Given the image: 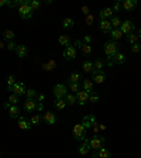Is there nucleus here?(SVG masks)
<instances>
[{"label": "nucleus", "instance_id": "f257e3e1", "mask_svg": "<svg viewBox=\"0 0 141 158\" xmlns=\"http://www.w3.org/2000/svg\"><path fill=\"white\" fill-rule=\"evenodd\" d=\"M120 49V44L117 42V41H107V42H105V55L106 58H107V62L112 61V58L116 55L117 52H120L119 51Z\"/></svg>", "mask_w": 141, "mask_h": 158}, {"label": "nucleus", "instance_id": "f03ea898", "mask_svg": "<svg viewBox=\"0 0 141 158\" xmlns=\"http://www.w3.org/2000/svg\"><path fill=\"white\" fill-rule=\"evenodd\" d=\"M86 127L83 126V123H76L72 129V134H73V138L76 141H85L86 140Z\"/></svg>", "mask_w": 141, "mask_h": 158}, {"label": "nucleus", "instance_id": "7ed1b4c3", "mask_svg": "<svg viewBox=\"0 0 141 158\" xmlns=\"http://www.w3.org/2000/svg\"><path fill=\"white\" fill-rule=\"evenodd\" d=\"M105 137L103 136H93L92 140H89V146H90V150L93 151H99L100 148H103V146H105Z\"/></svg>", "mask_w": 141, "mask_h": 158}, {"label": "nucleus", "instance_id": "20e7f679", "mask_svg": "<svg viewBox=\"0 0 141 158\" xmlns=\"http://www.w3.org/2000/svg\"><path fill=\"white\" fill-rule=\"evenodd\" d=\"M24 112H27V113H31V112H34V110H42V103H38L37 102V99H27V100L24 102Z\"/></svg>", "mask_w": 141, "mask_h": 158}, {"label": "nucleus", "instance_id": "39448f33", "mask_svg": "<svg viewBox=\"0 0 141 158\" xmlns=\"http://www.w3.org/2000/svg\"><path fill=\"white\" fill-rule=\"evenodd\" d=\"M52 93L55 99H65V96L68 95V88L64 83H56L52 89Z\"/></svg>", "mask_w": 141, "mask_h": 158}, {"label": "nucleus", "instance_id": "423d86ee", "mask_svg": "<svg viewBox=\"0 0 141 158\" xmlns=\"http://www.w3.org/2000/svg\"><path fill=\"white\" fill-rule=\"evenodd\" d=\"M18 16H20L23 20H28V18H31V17H32V10H31V7H30V3L18 7Z\"/></svg>", "mask_w": 141, "mask_h": 158}, {"label": "nucleus", "instance_id": "0eeeda50", "mask_svg": "<svg viewBox=\"0 0 141 158\" xmlns=\"http://www.w3.org/2000/svg\"><path fill=\"white\" fill-rule=\"evenodd\" d=\"M120 30L123 34H131L136 30V25H134V23L131 20H126V21H121Z\"/></svg>", "mask_w": 141, "mask_h": 158}, {"label": "nucleus", "instance_id": "6e6552de", "mask_svg": "<svg viewBox=\"0 0 141 158\" xmlns=\"http://www.w3.org/2000/svg\"><path fill=\"white\" fill-rule=\"evenodd\" d=\"M92 79H93V82H95V83H97V85H102V83L106 81V73H105V71H96V69H93Z\"/></svg>", "mask_w": 141, "mask_h": 158}, {"label": "nucleus", "instance_id": "1a4fd4ad", "mask_svg": "<svg viewBox=\"0 0 141 158\" xmlns=\"http://www.w3.org/2000/svg\"><path fill=\"white\" fill-rule=\"evenodd\" d=\"M4 109L8 110V114H10L12 119H18V116H20V109H18L17 105H10L7 102V103H4Z\"/></svg>", "mask_w": 141, "mask_h": 158}, {"label": "nucleus", "instance_id": "9d476101", "mask_svg": "<svg viewBox=\"0 0 141 158\" xmlns=\"http://www.w3.org/2000/svg\"><path fill=\"white\" fill-rule=\"evenodd\" d=\"M62 57L66 59V61H72L76 58V48L73 47V45H69L66 48L64 49V54H62Z\"/></svg>", "mask_w": 141, "mask_h": 158}, {"label": "nucleus", "instance_id": "9b49d317", "mask_svg": "<svg viewBox=\"0 0 141 158\" xmlns=\"http://www.w3.org/2000/svg\"><path fill=\"white\" fill-rule=\"evenodd\" d=\"M75 96H76V103L79 106H85V103L89 102V92H86V90H83V89L79 90Z\"/></svg>", "mask_w": 141, "mask_h": 158}, {"label": "nucleus", "instance_id": "f8f14e48", "mask_svg": "<svg viewBox=\"0 0 141 158\" xmlns=\"http://www.w3.org/2000/svg\"><path fill=\"white\" fill-rule=\"evenodd\" d=\"M8 90H12L13 93L16 95V96H23L25 95V89H24V83H14L12 88H8Z\"/></svg>", "mask_w": 141, "mask_h": 158}, {"label": "nucleus", "instance_id": "ddd939ff", "mask_svg": "<svg viewBox=\"0 0 141 158\" xmlns=\"http://www.w3.org/2000/svg\"><path fill=\"white\" fill-rule=\"evenodd\" d=\"M126 62V55L123 52H117L114 57L112 58V61L110 62H107V65L109 66H113L114 64H119V65H123Z\"/></svg>", "mask_w": 141, "mask_h": 158}, {"label": "nucleus", "instance_id": "4468645a", "mask_svg": "<svg viewBox=\"0 0 141 158\" xmlns=\"http://www.w3.org/2000/svg\"><path fill=\"white\" fill-rule=\"evenodd\" d=\"M92 157L93 158H112V153H110L109 150H106L105 147H103V148H100L99 151L93 153Z\"/></svg>", "mask_w": 141, "mask_h": 158}, {"label": "nucleus", "instance_id": "2eb2a0df", "mask_svg": "<svg viewBox=\"0 0 141 158\" xmlns=\"http://www.w3.org/2000/svg\"><path fill=\"white\" fill-rule=\"evenodd\" d=\"M99 30H100L102 32H105V34L112 31V23H110V20H100V23H99Z\"/></svg>", "mask_w": 141, "mask_h": 158}, {"label": "nucleus", "instance_id": "dca6fc26", "mask_svg": "<svg viewBox=\"0 0 141 158\" xmlns=\"http://www.w3.org/2000/svg\"><path fill=\"white\" fill-rule=\"evenodd\" d=\"M78 153L81 155H88L90 153V146H89V140L86 138L83 143L81 144V147H78Z\"/></svg>", "mask_w": 141, "mask_h": 158}, {"label": "nucleus", "instance_id": "f3484780", "mask_svg": "<svg viewBox=\"0 0 141 158\" xmlns=\"http://www.w3.org/2000/svg\"><path fill=\"white\" fill-rule=\"evenodd\" d=\"M41 68H42V71H45V72H52L54 69L56 68V62L54 61V59H48V62H45V64L41 65Z\"/></svg>", "mask_w": 141, "mask_h": 158}, {"label": "nucleus", "instance_id": "a211bd4d", "mask_svg": "<svg viewBox=\"0 0 141 158\" xmlns=\"http://www.w3.org/2000/svg\"><path fill=\"white\" fill-rule=\"evenodd\" d=\"M137 7V0H124L123 3H121V8H124V10H133V8Z\"/></svg>", "mask_w": 141, "mask_h": 158}, {"label": "nucleus", "instance_id": "6ab92c4d", "mask_svg": "<svg viewBox=\"0 0 141 158\" xmlns=\"http://www.w3.org/2000/svg\"><path fill=\"white\" fill-rule=\"evenodd\" d=\"M31 123H30V120H27L25 117H18V127H20L21 130H25V131H28V130L31 129Z\"/></svg>", "mask_w": 141, "mask_h": 158}, {"label": "nucleus", "instance_id": "aec40b11", "mask_svg": "<svg viewBox=\"0 0 141 158\" xmlns=\"http://www.w3.org/2000/svg\"><path fill=\"white\" fill-rule=\"evenodd\" d=\"M99 17H100V20H107L110 17H113V10L110 7H106L103 10L99 12Z\"/></svg>", "mask_w": 141, "mask_h": 158}, {"label": "nucleus", "instance_id": "412c9836", "mask_svg": "<svg viewBox=\"0 0 141 158\" xmlns=\"http://www.w3.org/2000/svg\"><path fill=\"white\" fill-rule=\"evenodd\" d=\"M42 119H44L45 123H48V124H55L56 123V116H55V113H52V112H45Z\"/></svg>", "mask_w": 141, "mask_h": 158}, {"label": "nucleus", "instance_id": "4be33fe9", "mask_svg": "<svg viewBox=\"0 0 141 158\" xmlns=\"http://www.w3.org/2000/svg\"><path fill=\"white\" fill-rule=\"evenodd\" d=\"M16 52H17V57L18 58H25L27 57V54H28V49H27L25 45H17Z\"/></svg>", "mask_w": 141, "mask_h": 158}, {"label": "nucleus", "instance_id": "5701e85b", "mask_svg": "<svg viewBox=\"0 0 141 158\" xmlns=\"http://www.w3.org/2000/svg\"><path fill=\"white\" fill-rule=\"evenodd\" d=\"M81 81H82V75L79 72H72L69 75V79H68L69 83H79Z\"/></svg>", "mask_w": 141, "mask_h": 158}, {"label": "nucleus", "instance_id": "b1692460", "mask_svg": "<svg viewBox=\"0 0 141 158\" xmlns=\"http://www.w3.org/2000/svg\"><path fill=\"white\" fill-rule=\"evenodd\" d=\"M110 37H112L113 41H117V40H120L121 37H123V32H121L120 29H112V31H110Z\"/></svg>", "mask_w": 141, "mask_h": 158}, {"label": "nucleus", "instance_id": "393cba45", "mask_svg": "<svg viewBox=\"0 0 141 158\" xmlns=\"http://www.w3.org/2000/svg\"><path fill=\"white\" fill-rule=\"evenodd\" d=\"M73 24H75L73 18L66 17V18H64V21H62V29H64V30H69V29H72V27H73Z\"/></svg>", "mask_w": 141, "mask_h": 158}, {"label": "nucleus", "instance_id": "a878e982", "mask_svg": "<svg viewBox=\"0 0 141 158\" xmlns=\"http://www.w3.org/2000/svg\"><path fill=\"white\" fill-rule=\"evenodd\" d=\"M96 122V119H95V116H86V117L83 119V126L86 127V129H89V127L93 126V123Z\"/></svg>", "mask_w": 141, "mask_h": 158}, {"label": "nucleus", "instance_id": "bb28decb", "mask_svg": "<svg viewBox=\"0 0 141 158\" xmlns=\"http://www.w3.org/2000/svg\"><path fill=\"white\" fill-rule=\"evenodd\" d=\"M54 107L58 110H62L66 107V102H65V99H55V102H54Z\"/></svg>", "mask_w": 141, "mask_h": 158}, {"label": "nucleus", "instance_id": "cd10ccee", "mask_svg": "<svg viewBox=\"0 0 141 158\" xmlns=\"http://www.w3.org/2000/svg\"><path fill=\"white\" fill-rule=\"evenodd\" d=\"M58 41H59V45H64L65 48L71 45V38L68 35H59V40Z\"/></svg>", "mask_w": 141, "mask_h": 158}, {"label": "nucleus", "instance_id": "c85d7f7f", "mask_svg": "<svg viewBox=\"0 0 141 158\" xmlns=\"http://www.w3.org/2000/svg\"><path fill=\"white\" fill-rule=\"evenodd\" d=\"M65 102H66V105L73 106L75 103H76V96H75L73 93H68L66 96H65Z\"/></svg>", "mask_w": 141, "mask_h": 158}, {"label": "nucleus", "instance_id": "c756f323", "mask_svg": "<svg viewBox=\"0 0 141 158\" xmlns=\"http://www.w3.org/2000/svg\"><path fill=\"white\" fill-rule=\"evenodd\" d=\"M93 68L96 69V71H103V68H105V61L100 59V58H97L96 61H95V64H93Z\"/></svg>", "mask_w": 141, "mask_h": 158}, {"label": "nucleus", "instance_id": "7c9ffc66", "mask_svg": "<svg viewBox=\"0 0 141 158\" xmlns=\"http://www.w3.org/2000/svg\"><path fill=\"white\" fill-rule=\"evenodd\" d=\"M82 68H83V71L85 72H90L92 73L93 72V62H90V61H85L83 62V65H82Z\"/></svg>", "mask_w": 141, "mask_h": 158}, {"label": "nucleus", "instance_id": "2f4dec72", "mask_svg": "<svg viewBox=\"0 0 141 158\" xmlns=\"http://www.w3.org/2000/svg\"><path fill=\"white\" fill-rule=\"evenodd\" d=\"M83 90H86V92H92L93 90V82L90 79H85L83 81Z\"/></svg>", "mask_w": 141, "mask_h": 158}, {"label": "nucleus", "instance_id": "473e14b6", "mask_svg": "<svg viewBox=\"0 0 141 158\" xmlns=\"http://www.w3.org/2000/svg\"><path fill=\"white\" fill-rule=\"evenodd\" d=\"M30 123H31L32 126H40L41 124V116L40 114H34V116H31Z\"/></svg>", "mask_w": 141, "mask_h": 158}, {"label": "nucleus", "instance_id": "72a5a7b5", "mask_svg": "<svg viewBox=\"0 0 141 158\" xmlns=\"http://www.w3.org/2000/svg\"><path fill=\"white\" fill-rule=\"evenodd\" d=\"M110 23H112V27H114V29H120V25H121V20H120V17H112V20H110Z\"/></svg>", "mask_w": 141, "mask_h": 158}, {"label": "nucleus", "instance_id": "f704fd0d", "mask_svg": "<svg viewBox=\"0 0 141 158\" xmlns=\"http://www.w3.org/2000/svg\"><path fill=\"white\" fill-rule=\"evenodd\" d=\"M81 51H82V54H85V55H90V54H92V45L82 44L81 45Z\"/></svg>", "mask_w": 141, "mask_h": 158}, {"label": "nucleus", "instance_id": "c9c22d12", "mask_svg": "<svg viewBox=\"0 0 141 158\" xmlns=\"http://www.w3.org/2000/svg\"><path fill=\"white\" fill-rule=\"evenodd\" d=\"M99 100V93H97L96 90H92V92H89V102H92V103H96Z\"/></svg>", "mask_w": 141, "mask_h": 158}, {"label": "nucleus", "instance_id": "e433bc0d", "mask_svg": "<svg viewBox=\"0 0 141 158\" xmlns=\"http://www.w3.org/2000/svg\"><path fill=\"white\" fill-rule=\"evenodd\" d=\"M37 90L35 89H32V88H30V89L25 90V97L27 99H34V97H37Z\"/></svg>", "mask_w": 141, "mask_h": 158}, {"label": "nucleus", "instance_id": "4c0bfd02", "mask_svg": "<svg viewBox=\"0 0 141 158\" xmlns=\"http://www.w3.org/2000/svg\"><path fill=\"white\" fill-rule=\"evenodd\" d=\"M3 38L7 41H12L13 38H14V31H12V30H6V31L3 32Z\"/></svg>", "mask_w": 141, "mask_h": 158}, {"label": "nucleus", "instance_id": "58836bf2", "mask_svg": "<svg viewBox=\"0 0 141 158\" xmlns=\"http://www.w3.org/2000/svg\"><path fill=\"white\" fill-rule=\"evenodd\" d=\"M138 37H140L138 34H127V41L133 45V44H136V42L138 41Z\"/></svg>", "mask_w": 141, "mask_h": 158}, {"label": "nucleus", "instance_id": "ea45409f", "mask_svg": "<svg viewBox=\"0 0 141 158\" xmlns=\"http://www.w3.org/2000/svg\"><path fill=\"white\" fill-rule=\"evenodd\" d=\"M41 4H42V3H41L40 0H30V7H31L32 12H35L37 8L41 6Z\"/></svg>", "mask_w": 141, "mask_h": 158}, {"label": "nucleus", "instance_id": "a19ab883", "mask_svg": "<svg viewBox=\"0 0 141 158\" xmlns=\"http://www.w3.org/2000/svg\"><path fill=\"white\" fill-rule=\"evenodd\" d=\"M131 52H133V54L141 52V44H140V42H136V44L131 45Z\"/></svg>", "mask_w": 141, "mask_h": 158}, {"label": "nucleus", "instance_id": "79ce46f5", "mask_svg": "<svg viewBox=\"0 0 141 158\" xmlns=\"http://www.w3.org/2000/svg\"><path fill=\"white\" fill-rule=\"evenodd\" d=\"M69 83V82H68ZM69 89H71V92H72V93H78V92H79V83H69Z\"/></svg>", "mask_w": 141, "mask_h": 158}, {"label": "nucleus", "instance_id": "37998d69", "mask_svg": "<svg viewBox=\"0 0 141 158\" xmlns=\"http://www.w3.org/2000/svg\"><path fill=\"white\" fill-rule=\"evenodd\" d=\"M8 103H10V105H17V103H18V96L12 93L10 96H8Z\"/></svg>", "mask_w": 141, "mask_h": 158}, {"label": "nucleus", "instance_id": "c03bdc74", "mask_svg": "<svg viewBox=\"0 0 141 158\" xmlns=\"http://www.w3.org/2000/svg\"><path fill=\"white\" fill-rule=\"evenodd\" d=\"M85 23H86V25H92L93 23H95V16H93V14H88V16H86V20H85Z\"/></svg>", "mask_w": 141, "mask_h": 158}, {"label": "nucleus", "instance_id": "a18cd8bd", "mask_svg": "<svg viewBox=\"0 0 141 158\" xmlns=\"http://www.w3.org/2000/svg\"><path fill=\"white\" fill-rule=\"evenodd\" d=\"M14 83H16V78L13 76V75H8L7 76V88H12Z\"/></svg>", "mask_w": 141, "mask_h": 158}, {"label": "nucleus", "instance_id": "49530a36", "mask_svg": "<svg viewBox=\"0 0 141 158\" xmlns=\"http://www.w3.org/2000/svg\"><path fill=\"white\" fill-rule=\"evenodd\" d=\"M6 48L8 49V51H16L17 49V45L13 42V41H8L7 44H6Z\"/></svg>", "mask_w": 141, "mask_h": 158}, {"label": "nucleus", "instance_id": "de8ad7c7", "mask_svg": "<svg viewBox=\"0 0 141 158\" xmlns=\"http://www.w3.org/2000/svg\"><path fill=\"white\" fill-rule=\"evenodd\" d=\"M92 35H90V34H86V35L83 37V41H85V44H88V45H90L92 44Z\"/></svg>", "mask_w": 141, "mask_h": 158}, {"label": "nucleus", "instance_id": "09e8293b", "mask_svg": "<svg viewBox=\"0 0 141 158\" xmlns=\"http://www.w3.org/2000/svg\"><path fill=\"white\" fill-rule=\"evenodd\" d=\"M120 8H121V3H120V2H116V3L113 4V8H112V10H113V12H119Z\"/></svg>", "mask_w": 141, "mask_h": 158}, {"label": "nucleus", "instance_id": "8fccbe9b", "mask_svg": "<svg viewBox=\"0 0 141 158\" xmlns=\"http://www.w3.org/2000/svg\"><path fill=\"white\" fill-rule=\"evenodd\" d=\"M44 99H45V95L44 93H38V95H37V102H38V103H42V102H44Z\"/></svg>", "mask_w": 141, "mask_h": 158}, {"label": "nucleus", "instance_id": "3c124183", "mask_svg": "<svg viewBox=\"0 0 141 158\" xmlns=\"http://www.w3.org/2000/svg\"><path fill=\"white\" fill-rule=\"evenodd\" d=\"M82 13H83V14H86V16H88V14H90V13H89V6H82Z\"/></svg>", "mask_w": 141, "mask_h": 158}, {"label": "nucleus", "instance_id": "603ef678", "mask_svg": "<svg viewBox=\"0 0 141 158\" xmlns=\"http://www.w3.org/2000/svg\"><path fill=\"white\" fill-rule=\"evenodd\" d=\"M10 2L8 0H0V7H3V6H8Z\"/></svg>", "mask_w": 141, "mask_h": 158}, {"label": "nucleus", "instance_id": "864d4df0", "mask_svg": "<svg viewBox=\"0 0 141 158\" xmlns=\"http://www.w3.org/2000/svg\"><path fill=\"white\" fill-rule=\"evenodd\" d=\"M99 130H106V126L105 124H99Z\"/></svg>", "mask_w": 141, "mask_h": 158}, {"label": "nucleus", "instance_id": "5fc2aeb1", "mask_svg": "<svg viewBox=\"0 0 141 158\" xmlns=\"http://www.w3.org/2000/svg\"><path fill=\"white\" fill-rule=\"evenodd\" d=\"M4 47H6V44H4L3 41H0V49H2V48H4Z\"/></svg>", "mask_w": 141, "mask_h": 158}]
</instances>
